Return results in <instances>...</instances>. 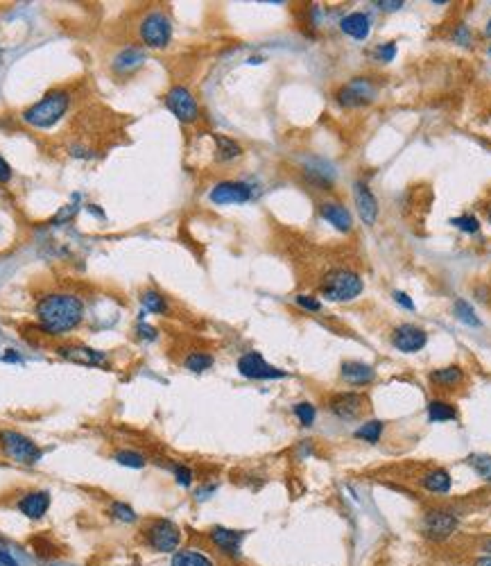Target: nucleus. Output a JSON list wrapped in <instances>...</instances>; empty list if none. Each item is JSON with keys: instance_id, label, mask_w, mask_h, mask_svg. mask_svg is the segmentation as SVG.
Returning <instances> with one entry per match:
<instances>
[{"instance_id": "obj_10", "label": "nucleus", "mask_w": 491, "mask_h": 566, "mask_svg": "<svg viewBox=\"0 0 491 566\" xmlns=\"http://www.w3.org/2000/svg\"><path fill=\"white\" fill-rule=\"evenodd\" d=\"M238 374L249 378V381H277V378H286L288 371L279 369L274 365L267 362L258 352H247L242 354L236 362Z\"/></svg>"}, {"instance_id": "obj_22", "label": "nucleus", "mask_w": 491, "mask_h": 566, "mask_svg": "<svg viewBox=\"0 0 491 566\" xmlns=\"http://www.w3.org/2000/svg\"><path fill=\"white\" fill-rule=\"evenodd\" d=\"M419 485L426 491H430V494H449L453 487V478L446 469L437 467V469H430L426 473H421Z\"/></svg>"}, {"instance_id": "obj_47", "label": "nucleus", "mask_w": 491, "mask_h": 566, "mask_svg": "<svg viewBox=\"0 0 491 566\" xmlns=\"http://www.w3.org/2000/svg\"><path fill=\"white\" fill-rule=\"evenodd\" d=\"M455 39H457V41H464V43H466V41H468V29H466V27H459V32L455 34Z\"/></svg>"}, {"instance_id": "obj_3", "label": "nucleus", "mask_w": 491, "mask_h": 566, "mask_svg": "<svg viewBox=\"0 0 491 566\" xmlns=\"http://www.w3.org/2000/svg\"><path fill=\"white\" fill-rule=\"evenodd\" d=\"M140 539H143L145 548H150L152 553L161 555H173L175 550H179L184 541L181 528L170 519H150L140 530Z\"/></svg>"}, {"instance_id": "obj_20", "label": "nucleus", "mask_w": 491, "mask_h": 566, "mask_svg": "<svg viewBox=\"0 0 491 566\" xmlns=\"http://www.w3.org/2000/svg\"><path fill=\"white\" fill-rule=\"evenodd\" d=\"M319 215L342 234H349L353 229L351 213H349V208L340 202H322L319 204Z\"/></svg>"}, {"instance_id": "obj_26", "label": "nucleus", "mask_w": 491, "mask_h": 566, "mask_svg": "<svg viewBox=\"0 0 491 566\" xmlns=\"http://www.w3.org/2000/svg\"><path fill=\"white\" fill-rule=\"evenodd\" d=\"M215 140V159L218 161H234L238 156H242V147L236 143L234 138L222 136V134H213Z\"/></svg>"}, {"instance_id": "obj_40", "label": "nucleus", "mask_w": 491, "mask_h": 566, "mask_svg": "<svg viewBox=\"0 0 491 566\" xmlns=\"http://www.w3.org/2000/svg\"><path fill=\"white\" fill-rule=\"evenodd\" d=\"M394 302H396L399 306H403L405 310H414V302L405 293H401V290H396V293H394Z\"/></svg>"}, {"instance_id": "obj_43", "label": "nucleus", "mask_w": 491, "mask_h": 566, "mask_svg": "<svg viewBox=\"0 0 491 566\" xmlns=\"http://www.w3.org/2000/svg\"><path fill=\"white\" fill-rule=\"evenodd\" d=\"M378 7H381L383 12H396L403 7V0H385V3H376Z\"/></svg>"}, {"instance_id": "obj_4", "label": "nucleus", "mask_w": 491, "mask_h": 566, "mask_svg": "<svg viewBox=\"0 0 491 566\" xmlns=\"http://www.w3.org/2000/svg\"><path fill=\"white\" fill-rule=\"evenodd\" d=\"M364 290V283L360 279V274H355L353 270H347V267H338V270H331L319 283V293L326 297L329 302L347 304L358 299Z\"/></svg>"}, {"instance_id": "obj_31", "label": "nucleus", "mask_w": 491, "mask_h": 566, "mask_svg": "<svg viewBox=\"0 0 491 566\" xmlns=\"http://www.w3.org/2000/svg\"><path fill=\"white\" fill-rule=\"evenodd\" d=\"M140 304H143L145 310L156 312V315H163V312H168L166 297H163L161 293H156V290H145V293L140 295Z\"/></svg>"}, {"instance_id": "obj_39", "label": "nucleus", "mask_w": 491, "mask_h": 566, "mask_svg": "<svg viewBox=\"0 0 491 566\" xmlns=\"http://www.w3.org/2000/svg\"><path fill=\"white\" fill-rule=\"evenodd\" d=\"M136 333H138V338L140 340H145V342H154L156 340V331L154 326H150V324H138V329H136Z\"/></svg>"}, {"instance_id": "obj_38", "label": "nucleus", "mask_w": 491, "mask_h": 566, "mask_svg": "<svg viewBox=\"0 0 491 566\" xmlns=\"http://www.w3.org/2000/svg\"><path fill=\"white\" fill-rule=\"evenodd\" d=\"M394 57H396V46L394 43H383V46H378L374 50V59L381 64H390L394 62Z\"/></svg>"}, {"instance_id": "obj_8", "label": "nucleus", "mask_w": 491, "mask_h": 566, "mask_svg": "<svg viewBox=\"0 0 491 566\" xmlns=\"http://www.w3.org/2000/svg\"><path fill=\"white\" fill-rule=\"evenodd\" d=\"M244 537H247L244 530H234V528H227V526H213V528H208V532H206L208 543H211L222 557H227V560H231V562L242 560Z\"/></svg>"}, {"instance_id": "obj_32", "label": "nucleus", "mask_w": 491, "mask_h": 566, "mask_svg": "<svg viewBox=\"0 0 491 566\" xmlns=\"http://www.w3.org/2000/svg\"><path fill=\"white\" fill-rule=\"evenodd\" d=\"M292 413L297 417V421H299L303 428H310L317 419V408L312 406L310 401H299V404H294Z\"/></svg>"}, {"instance_id": "obj_29", "label": "nucleus", "mask_w": 491, "mask_h": 566, "mask_svg": "<svg viewBox=\"0 0 491 566\" xmlns=\"http://www.w3.org/2000/svg\"><path fill=\"white\" fill-rule=\"evenodd\" d=\"M114 460L121 467H127V469H143V467H147V456H145V453L136 451V449H118L114 453Z\"/></svg>"}, {"instance_id": "obj_12", "label": "nucleus", "mask_w": 491, "mask_h": 566, "mask_svg": "<svg viewBox=\"0 0 491 566\" xmlns=\"http://www.w3.org/2000/svg\"><path fill=\"white\" fill-rule=\"evenodd\" d=\"M166 107L177 121L181 123H195L199 118V104L186 86H173L166 93Z\"/></svg>"}, {"instance_id": "obj_18", "label": "nucleus", "mask_w": 491, "mask_h": 566, "mask_svg": "<svg viewBox=\"0 0 491 566\" xmlns=\"http://www.w3.org/2000/svg\"><path fill=\"white\" fill-rule=\"evenodd\" d=\"M353 199H355V208H358L360 213V220L364 225H374L378 218V199L364 182L353 184Z\"/></svg>"}, {"instance_id": "obj_35", "label": "nucleus", "mask_w": 491, "mask_h": 566, "mask_svg": "<svg viewBox=\"0 0 491 566\" xmlns=\"http://www.w3.org/2000/svg\"><path fill=\"white\" fill-rule=\"evenodd\" d=\"M468 465L475 469V473L480 476V478H485L487 482H491V456H468Z\"/></svg>"}, {"instance_id": "obj_41", "label": "nucleus", "mask_w": 491, "mask_h": 566, "mask_svg": "<svg viewBox=\"0 0 491 566\" xmlns=\"http://www.w3.org/2000/svg\"><path fill=\"white\" fill-rule=\"evenodd\" d=\"M12 180V166L0 156V184H7Z\"/></svg>"}, {"instance_id": "obj_2", "label": "nucleus", "mask_w": 491, "mask_h": 566, "mask_svg": "<svg viewBox=\"0 0 491 566\" xmlns=\"http://www.w3.org/2000/svg\"><path fill=\"white\" fill-rule=\"evenodd\" d=\"M68 107H71V93L59 88V91H50L48 95H43V100L25 109L21 118H23V123L32 125V127L48 130L62 121Z\"/></svg>"}, {"instance_id": "obj_37", "label": "nucleus", "mask_w": 491, "mask_h": 566, "mask_svg": "<svg viewBox=\"0 0 491 566\" xmlns=\"http://www.w3.org/2000/svg\"><path fill=\"white\" fill-rule=\"evenodd\" d=\"M294 302H297V306L303 308V310H308V312H319V310H322V302H319L317 297H312V295H297Z\"/></svg>"}, {"instance_id": "obj_15", "label": "nucleus", "mask_w": 491, "mask_h": 566, "mask_svg": "<svg viewBox=\"0 0 491 566\" xmlns=\"http://www.w3.org/2000/svg\"><path fill=\"white\" fill-rule=\"evenodd\" d=\"M392 347L401 354H416L428 345V333L426 329L416 324H399L392 331Z\"/></svg>"}, {"instance_id": "obj_44", "label": "nucleus", "mask_w": 491, "mask_h": 566, "mask_svg": "<svg viewBox=\"0 0 491 566\" xmlns=\"http://www.w3.org/2000/svg\"><path fill=\"white\" fill-rule=\"evenodd\" d=\"M213 491H215V485H208V487H202V489H199V491H197V494H195V498H197V501H206V498H208V496H211V494H213Z\"/></svg>"}, {"instance_id": "obj_25", "label": "nucleus", "mask_w": 491, "mask_h": 566, "mask_svg": "<svg viewBox=\"0 0 491 566\" xmlns=\"http://www.w3.org/2000/svg\"><path fill=\"white\" fill-rule=\"evenodd\" d=\"M457 419V408L446 399H433L428 404V421L430 423H444V421H455Z\"/></svg>"}, {"instance_id": "obj_5", "label": "nucleus", "mask_w": 491, "mask_h": 566, "mask_svg": "<svg viewBox=\"0 0 491 566\" xmlns=\"http://www.w3.org/2000/svg\"><path fill=\"white\" fill-rule=\"evenodd\" d=\"M0 451L12 463L25 467H34L43 458L41 446L32 437L18 433V430H0Z\"/></svg>"}, {"instance_id": "obj_9", "label": "nucleus", "mask_w": 491, "mask_h": 566, "mask_svg": "<svg viewBox=\"0 0 491 566\" xmlns=\"http://www.w3.org/2000/svg\"><path fill=\"white\" fill-rule=\"evenodd\" d=\"M369 401L362 392H336L331 394L329 401H326V410H329L333 417H338L342 421H355L358 417L367 410Z\"/></svg>"}, {"instance_id": "obj_1", "label": "nucleus", "mask_w": 491, "mask_h": 566, "mask_svg": "<svg viewBox=\"0 0 491 566\" xmlns=\"http://www.w3.org/2000/svg\"><path fill=\"white\" fill-rule=\"evenodd\" d=\"M34 312L43 333L52 335V338H62V335H68L81 324L84 302L71 293H50L36 302Z\"/></svg>"}, {"instance_id": "obj_42", "label": "nucleus", "mask_w": 491, "mask_h": 566, "mask_svg": "<svg viewBox=\"0 0 491 566\" xmlns=\"http://www.w3.org/2000/svg\"><path fill=\"white\" fill-rule=\"evenodd\" d=\"M0 564L3 566H21V562L14 557L10 550H5V548H0Z\"/></svg>"}, {"instance_id": "obj_45", "label": "nucleus", "mask_w": 491, "mask_h": 566, "mask_svg": "<svg viewBox=\"0 0 491 566\" xmlns=\"http://www.w3.org/2000/svg\"><path fill=\"white\" fill-rule=\"evenodd\" d=\"M3 360H7V362H21V356L14 354V349H7V354L3 356Z\"/></svg>"}, {"instance_id": "obj_23", "label": "nucleus", "mask_w": 491, "mask_h": 566, "mask_svg": "<svg viewBox=\"0 0 491 566\" xmlns=\"http://www.w3.org/2000/svg\"><path fill=\"white\" fill-rule=\"evenodd\" d=\"M464 369L459 365H449V367H440L430 371V383L437 387H444V390H455L464 383Z\"/></svg>"}, {"instance_id": "obj_11", "label": "nucleus", "mask_w": 491, "mask_h": 566, "mask_svg": "<svg viewBox=\"0 0 491 566\" xmlns=\"http://www.w3.org/2000/svg\"><path fill=\"white\" fill-rule=\"evenodd\" d=\"M57 356L64 360H68L73 365H81V367H111V360L107 352H102V349H93L88 345H79V342H68V345H59L57 349Z\"/></svg>"}, {"instance_id": "obj_33", "label": "nucleus", "mask_w": 491, "mask_h": 566, "mask_svg": "<svg viewBox=\"0 0 491 566\" xmlns=\"http://www.w3.org/2000/svg\"><path fill=\"white\" fill-rule=\"evenodd\" d=\"M453 310H455V317H457L462 324H466V326H482L480 317L475 315V310L471 308V304H468V302L457 299L455 306H453Z\"/></svg>"}, {"instance_id": "obj_51", "label": "nucleus", "mask_w": 491, "mask_h": 566, "mask_svg": "<svg viewBox=\"0 0 491 566\" xmlns=\"http://www.w3.org/2000/svg\"><path fill=\"white\" fill-rule=\"evenodd\" d=\"M489 52H491V48H489Z\"/></svg>"}, {"instance_id": "obj_19", "label": "nucleus", "mask_w": 491, "mask_h": 566, "mask_svg": "<svg viewBox=\"0 0 491 566\" xmlns=\"http://www.w3.org/2000/svg\"><path fill=\"white\" fill-rule=\"evenodd\" d=\"M145 62V52L138 46H127L123 50H118L114 59H111V71L118 73V75H129L136 69H140Z\"/></svg>"}, {"instance_id": "obj_50", "label": "nucleus", "mask_w": 491, "mask_h": 566, "mask_svg": "<svg viewBox=\"0 0 491 566\" xmlns=\"http://www.w3.org/2000/svg\"><path fill=\"white\" fill-rule=\"evenodd\" d=\"M489 222H491V211H489Z\"/></svg>"}, {"instance_id": "obj_24", "label": "nucleus", "mask_w": 491, "mask_h": 566, "mask_svg": "<svg viewBox=\"0 0 491 566\" xmlns=\"http://www.w3.org/2000/svg\"><path fill=\"white\" fill-rule=\"evenodd\" d=\"M170 566H218V562L199 548H179L170 557Z\"/></svg>"}, {"instance_id": "obj_7", "label": "nucleus", "mask_w": 491, "mask_h": 566, "mask_svg": "<svg viewBox=\"0 0 491 566\" xmlns=\"http://www.w3.org/2000/svg\"><path fill=\"white\" fill-rule=\"evenodd\" d=\"M138 32L147 48H154V50L168 48V43L173 41V21L168 19L166 12L154 10L143 16Z\"/></svg>"}, {"instance_id": "obj_30", "label": "nucleus", "mask_w": 491, "mask_h": 566, "mask_svg": "<svg viewBox=\"0 0 491 566\" xmlns=\"http://www.w3.org/2000/svg\"><path fill=\"white\" fill-rule=\"evenodd\" d=\"M109 515L114 517L116 521H121V524H125V526H131V524H136L138 521L136 510H134L131 505L125 503V501H111L109 503Z\"/></svg>"}, {"instance_id": "obj_6", "label": "nucleus", "mask_w": 491, "mask_h": 566, "mask_svg": "<svg viewBox=\"0 0 491 566\" xmlns=\"http://www.w3.org/2000/svg\"><path fill=\"white\" fill-rule=\"evenodd\" d=\"M459 528V517L455 512L444 510V508H430L423 512L421 517V532L423 537L430 541H446L457 532Z\"/></svg>"}, {"instance_id": "obj_52", "label": "nucleus", "mask_w": 491, "mask_h": 566, "mask_svg": "<svg viewBox=\"0 0 491 566\" xmlns=\"http://www.w3.org/2000/svg\"><path fill=\"white\" fill-rule=\"evenodd\" d=\"M0 566H3V564H0Z\"/></svg>"}, {"instance_id": "obj_16", "label": "nucleus", "mask_w": 491, "mask_h": 566, "mask_svg": "<svg viewBox=\"0 0 491 566\" xmlns=\"http://www.w3.org/2000/svg\"><path fill=\"white\" fill-rule=\"evenodd\" d=\"M50 503H52V494L48 489H32V491H25V494L18 498L16 510L29 521H41L48 515Z\"/></svg>"}, {"instance_id": "obj_14", "label": "nucleus", "mask_w": 491, "mask_h": 566, "mask_svg": "<svg viewBox=\"0 0 491 566\" xmlns=\"http://www.w3.org/2000/svg\"><path fill=\"white\" fill-rule=\"evenodd\" d=\"M208 199L218 206H227V204H247L251 199V186L247 182H220L215 184L211 193H208Z\"/></svg>"}, {"instance_id": "obj_34", "label": "nucleus", "mask_w": 491, "mask_h": 566, "mask_svg": "<svg viewBox=\"0 0 491 566\" xmlns=\"http://www.w3.org/2000/svg\"><path fill=\"white\" fill-rule=\"evenodd\" d=\"M170 471H173L175 476V480H177V485L179 487H190L192 482H195V471L188 467V465H184V463H170Z\"/></svg>"}, {"instance_id": "obj_46", "label": "nucleus", "mask_w": 491, "mask_h": 566, "mask_svg": "<svg viewBox=\"0 0 491 566\" xmlns=\"http://www.w3.org/2000/svg\"><path fill=\"white\" fill-rule=\"evenodd\" d=\"M473 566H491V555H485V557H478V560L473 562Z\"/></svg>"}, {"instance_id": "obj_49", "label": "nucleus", "mask_w": 491, "mask_h": 566, "mask_svg": "<svg viewBox=\"0 0 491 566\" xmlns=\"http://www.w3.org/2000/svg\"><path fill=\"white\" fill-rule=\"evenodd\" d=\"M487 34H491V19H489V23H487V29H485Z\"/></svg>"}, {"instance_id": "obj_28", "label": "nucleus", "mask_w": 491, "mask_h": 566, "mask_svg": "<svg viewBox=\"0 0 491 566\" xmlns=\"http://www.w3.org/2000/svg\"><path fill=\"white\" fill-rule=\"evenodd\" d=\"M383 430H385V423L381 419H369V421H364L360 428H355L353 437L362 439V442H369V444H378L383 437Z\"/></svg>"}, {"instance_id": "obj_48", "label": "nucleus", "mask_w": 491, "mask_h": 566, "mask_svg": "<svg viewBox=\"0 0 491 566\" xmlns=\"http://www.w3.org/2000/svg\"><path fill=\"white\" fill-rule=\"evenodd\" d=\"M480 550H485L487 555H491V537L482 539V543H480Z\"/></svg>"}, {"instance_id": "obj_17", "label": "nucleus", "mask_w": 491, "mask_h": 566, "mask_svg": "<svg viewBox=\"0 0 491 566\" xmlns=\"http://www.w3.org/2000/svg\"><path fill=\"white\" fill-rule=\"evenodd\" d=\"M340 378L353 387H367L376 381V367L360 360H347L340 367Z\"/></svg>"}, {"instance_id": "obj_27", "label": "nucleus", "mask_w": 491, "mask_h": 566, "mask_svg": "<svg viewBox=\"0 0 491 566\" xmlns=\"http://www.w3.org/2000/svg\"><path fill=\"white\" fill-rule=\"evenodd\" d=\"M215 358L208 352H190L188 356L184 358V367L192 371V374H204L213 367Z\"/></svg>"}, {"instance_id": "obj_13", "label": "nucleus", "mask_w": 491, "mask_h": 566, "mask_svg": "<svg viewBox=\"0 0 491 566\" xmlns=\"http://www.w3.org/2000/svg\"><path fill=\"white\" fill-rule=\"evenodd\" d=\"M378 95V88L371 79L367 77H353L349 84H344L336 93V100L342 107H364V104L374 102Z\"/></svg>"}, {"instance_id": "obj_21", "label": "nucleus", "mask_w": 491, "mask_h": 566, "mask_svg": "<svg viewBox=\"0 0 491 566\" xmlns=\"http://www.w3.org/2000/svg\"><path fill=\"white\" fill-rule=\"evenodd\" d=\"M340 29L355 41H364L371 34V19L364 12H351L340 21Z\"/></svg>"}, {"instance_id": "obj_36", "label": "nucleus", "mask_w": 491, "mask_h": 566, "mask_svg": "<svg viewBox=\"0 0 491 566\" xmlns=\"http://www.w3.org/2000/svg\"><path fill=\"white\" fill-rule=\"evenodd\" d=\"M451 225L457 227L459 232H464V234H478L480 232V222H478V218H473V215H459V218H453Z\"/></svg>"}]
</instances>
